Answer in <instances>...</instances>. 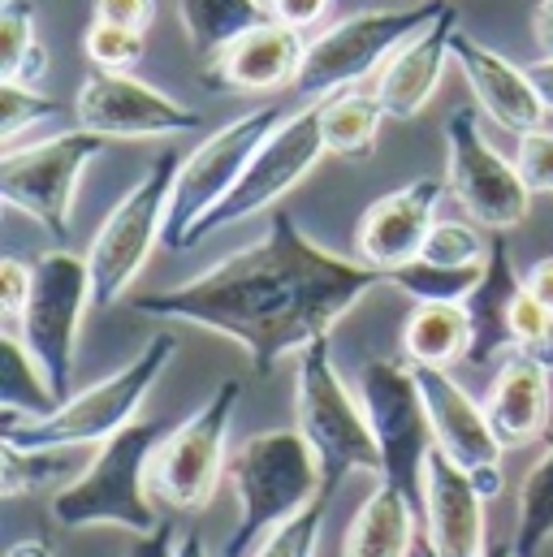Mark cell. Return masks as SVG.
Returning <instances> with one entry per match:
<instances>
[{"label": "cell", "mask_w": 553, "mask_h": 557, "mask_svg": "<svg viewBox=\"0 0 553 557\" xmlns=\"http://www.w3.org/2000/svg\"><path fill=\"white\" fill-rule=\"evenodd\" d=\"M377 285H390L381 269L324 251L285 208H276L260 243L173 289L135 294V311L221 333L247 350L256 376H269L285 355L324 342Z\"/></svg>", "instance_id": "cell-1"}, {"label": "cell", "mask_w": 553, "mask_h": 557, "mask_svg": "<svg viewBox=\"0 0 553 557\" xmlns=\"http://www.w3.org/2000/svg\"><path fill=\"white\" fill-rule=\"evenodd\" d=\"M230 484L238 497V523L225 541V557H243L273 528L307 510L320 497L324 475L311 441L298 428H269L230 454Z\"/></svg>", "instance_id": "cell-2"}, {"label": "cell", "mask_w": 553, "mask_h": 557, "mask_svg": "<svg viewBox=\"0 0 553 557\" xmlns=\"http://www.w3.org/2000/svg\"><path fill=\"white\" fill-rule=\"evenodd\" d=\"M164 432L169 428L156 419H135L131 428L109 436L87 462V471L52 497V519L74 532H87V528H122L135 536L156 532L160 523L151 510L156 497L147 488V471Z\"/></svg>", "instance_id": "cell-3"}, {"label": "cell", "mask_w": 553, "mask_h": 557, "mask_svg": "<svg viewBox=\"0 0 553 557\" xmlns=\"http://www.w3.org/2000/svg\"><path fill=\"white\" fill-rule=\"evenodd\" d=\"M177 355V337L173 333H156L135 359L96 381L83 394H70L57 411L39 419H0V436L26 449H74V445H105L109 436H118L122 428H131L138 419V407L147 403L151 385L164 376V368Z\"/></svg>", "instance_id": "cell-4"}, {"label": "cell", "mask_w": 553, "mask_h": 557, "mask_svg": "<svg viewBox=\"0 0 553 557\" xmlns=\"http://www.w3.org/2000/svg\"><path fill=\"white\" fill-rule=\"evenodd\" d=\"M294 419H298L294 428L311 441V449L320 458V475H324L320 497L333 502L342 480L355 475V471L381 475V449H377L368 411L346 389V381L337 376L329 337L311 342L298 355V368H294Z\"/></svg>", "instance_id": "cell-5"}, {"label": "cell", "mask_w": 553, "mask_h": 557, "mask_svg": "<svg viewBox=\"0 0 553 557\" xmlns=\"http://www.w3.org/2000/svg\"><path fill=\"white\" fill-rule=\"evenodd\" d=\"M238 398H243V381L230 376L212 389V398L199 411H191L177 428H169L160 436V445L151 454L147 488L164 510L195 515L217 497L221 480L230 475L225 441H230Z\"/></svg>", "instance_id": "cell-6"}, {"label": "cell", "mask_w": 553, "mask_h": 557, "mask_svg": "<svg viewBox=\"0 0 553 557\" xmlns=\"http://www.w3.org/2000/svg\"><path fill=\"white\" fill-rule=\"evenodd\" d=\"M441 9H445V0H423V4H407V9H359L342 22H333L303 52V65L294 78L298 96L329 100L337 91L359 87L398 52L403 39L423 30Z\"/></svg>", "instance_id": "cell-7"}, {"label": "cell", "mask_w": 553, "mask_h": 557, "mask_svg": "<svg viewBox=\"0 0 553 557\" xmlns=\"http://www.w3.org/2000/svg\"><path fill=\"white\" fill-rule=\"evenodd\" d=\"M177 169H182V160L173 151L156 156L151 169L122 195V203L96 230L91 251H87L96 307H113L135 285L138 273L147 269L151 247L164 243V221H169V199H173Z\"/></svg>", "instance_id": "cell-8"}, {"label": "cell", "mask_w": 553, "mask_h": 557, "mask_svg": "<svg viewBox=\"0 0 553 557\" xmlns=\"http://www.w3.org/2000/svg\"><path fill=\"white\" fill-rule=\"evenodd\" d=\"M30 281V302L17 320L26 350L35 355V363L44 368L57 403L70 398V376H74V359H78V333H83V315L96 302L91 298V264L87 256H74L65 247L44 251L35 264Z\"/></svg>", "instance_id": "cell-9"}, {"label": "cell", "mask_w": 553, "mask_h": 557, "mask_svg": "<svg viewBox=\"0 0 553 557\" xmlns=\"http://www.w3.org/2000/svg\"><path fill=\"white\" fill-rule=\"evenodd\" d=\"M324 156V131H320V100H311L307 109L298 113H285L273 126V135L260 143V151L251 156L247 173L238 177V186L208 212L195 221L191 238H186V251L199 247L208 234H221L230 225H243L260 212L276 208L311 169L316 160Z\"/></svg>", "instance_id": "cell-10"}, {"label": "cell", "mask_w": 553, "mask_h": 557, "mask_svg": "<svg viewBox=\"0 0 553 557\" xmlns=\"http://www.w3.org/2000/svg\"><path fill=\"white\" fill-rule=\"evenodd\" d=\"M359 403L381 449V480L398 484L415 506H423V471L437 441L415 368L398 359H368L359 372Z\"/></svg>", "instance_id": "cell-11"}, {"label": "cell", "mask_w": 553, "mask_h": 557, "mask_svg": "<svg viewBox=\"0 0 553 557\" xmlns=\"http://www.w3.org/2000/svg\"><path fill=\"white\" fill-rule=\"evenodd\" d=\"M285 113L276 104H260L234 122H225L221 131H212L208 139L199 143L173 182V199H169V221H164V247L186 251V238L195 230L199 216H208L247 173L251 156L260 151V143L273 135V126Z\"/></svg>", "instance_id": "cell-12"}, {"label": "cell", "mask_w": 553, "mask_h": 557, "mask_svg": "<svg viewBox=\"0 0 553 557\" xmlns=\"http://www.w3.org/2000/svg\"><path fill=\"white\" fill-rule=\"evenodd\" d=\"M105 135L96 131H65L30 147H4L0 156V195L9 208L44 225L52 238H70L74 190L83 169L105 151Z\"/></svg>", "instance_id": "cell-13"}, {"label": "cell", "mask_w": 553, "mask_h": 557, "mask_svg": "<svg viewBox=\"0 0 553 557\" xmlns=\"http://www.w3.org/2000/svg\"><path fill=\"white\" fill-rule=\"evenodd\" d=\"M445 182L463 212L489 234H506L532 212V186L515 160L480 135L476 109H454L445 122Z\"/></svg>", "instance_id": "cell-14"}, {"label": "cell", "mask_w": 553, "mask_h": 557, "mask_svg": "<svg viewBox=\"0 0 553 557\" xmlns=\"http://www.w3.org/2000/svg\"><path fill=\"white\" fill-rule=\"evenodd\" d=\"M74 117L83 131H96L105 139H164L204 126L195 109L156 91L131 70H91L78 87Z\"/></svg>", "instance_id": "cell-15"}, {"label": "cell", "mask_w": 553, "mask_h": 557, "mask_svg": "<svg viewBox=\"0 0 553 557\" xmlns=\"http://www.w3.org/2000/svg\"><path fill=\"white\" fill-rule=\"evenodd\" d=\"M428 423H432V441L441 454H450L471 484L484 493V502H493L502 493V454L506 445L497 441L493 423L484 416V407L450 376V368H415Z\"/></svg>", "instance_id": "cell-16"}, {"label": "cell", "mask_w": 553, "mask_h": 557, "mask_svg": "<svg viewBox=\"0 0 553 557\" xmlns=\"http://www.w3.org/2000/svg\"><path fill=\"white\" fill-rule=\"evenodd\" d=\"M445 186L450 182H441V177H419V182H407V186L381 195L359 221V234H355L359 260L381 269L385 277L394 269L419 260V251H423V243L437 225L432 212H437Z\"/></svg>", "instance_id": "cell-17"}, {"label": "cell", "mask_w": 553, "mask_h": 557, "mask_svg": "<svg viewBox=\"0 0 553 557\" xmlns=\"http://www.w3.org/2000/svg\"><path fill=\"white\" fill-rule=\"evenodd\" d=\"M454 35H458V9L445 0V9L423 30H415L411 39L398 44V52L381 65L377 87H372L385 117L411 122L415 113H423V104L432 100V91L445 74V61H454V52H450Z\"/></svg>", "instance_id": "cell-18"}, {"label": "cell", "mask_w": 553, "mask_h": 557, "mask_svg": "<svg viewBox=\"0 0 553 557\" xmlns=\"http://www.w3.org/2000/svg\"><path fill=\"white\" fill-rule=\"evenodd\" d=\"M450 52H454V61H458V70H463L476 104L489 113V122H497L511 135H528V131H541L545 126L550 104L541 100V91H537V83H532L528 70H519L515 61H506L502 52L476 44L463 30L454 35Z\"/></svg>", "instance_id": "cell-19"}, {"label": "cell", "mask_w": 553, "mask_h": 557, "mask_svg": "<svg viewBox=\"0 0 553 557\" xmlns=\"http://www.w3.org/2000/svg\"><path fill=\"white\" fill-rule=\"evenodd\" d=\"M303 30L276 22L273 13L265 22H256L251 30H243L238 39H230L212 65H208V83L221 87V91H251V96H265L276 91L285 83L298 78V65H303Z\"/></svg>", "instance_id": "cell-20"}, {"label": "cell", "mask_w": 553, "mask_h": 557, "mask_svg": "<svg viewBox=\"0 0 553 557\" xmlns=\"http://www.w3.org/2000/svg\"><path fill=\"white\" fill-rule=\"evenodd\" d=\"M428 545L437 557H484V493L441 449L428 454L423 471Z\"/></svg>", "instance_id": "cell-21"}, {"label": "cell", "mask_w": 553, "mask_h": 557, "mask_svg": "<svg viewBox=\"0 0 553 557\" xmlns=\"http://www.w3.org/2000/svg\"><path fill=\"white\" fill-rule=\"evenodd\" d=\"M550 368H541L519 350L502 359L484 398V416L506 449L537 445L550 432Z\"/></svg>", "instance_id": "cell-22"}, {"label": "cell", "mask_w": 553, "mask_h": 557, "mask_svg": "<svg viewBox=\"0 0 553 557\" xmlns=\"http://www.w3.org/2000/svg\"><path fill=\"white\" fill-rule=\"evenodd\" d=\"M519 294H524V277L511 264V247H506L502 234H493L489 260H484V277L467 294V315H471V350H467V363L484 368L493 359L515 355L511 315H515Z\"/></svg>", "instance_id": "cell-23"}, {"label": "cell", "mask_w": 553, "mask_h": 557, "mask_svg": "<svg viewBox=\"0 0 553 557\" xmlns=\"http://www.w3.org/2000/svg\"><path fill=\"white\" fill-rule=\"evenodd\" d=\"M415 502L390 480H381L359 506L342 557H411L415 554Z\"/></svg>", "instance_id": "cell-24"}, {"label": "cell", "mask_w": 553, "mask_h": 557, "mask_svg": "<svg viewBox=\"0 0 553 557\" xmlns=\"http://www.w3.org/2000/svg\"><path fill=\"white\" fill-rule=\"evenodd\" d=\"M471 315L467 302H415L403 324V355L411 368H454L467 363Z\"/></svg>", "instance_id": "cell-25"}, {"label": "cell", "mask_w": 553, "mask_h": 557, "mask_svg": "<svg viewBox=\"0 0 553 557\" xmlns=\"http://www.w3.org/2000/svg\"><path fill=\"white\" fill-rule=\"evenodd\" d=\"M381 122H385V109L381 100L368 91H337L329 100H320V131H324V151L329 156H342V160H372L377 151V135H381Z\"/></svg>", "instance_id": "cell-26"}, {"label": "cell", "mask_w": 553, "mask_h": 557, "mask_svg": "<svg viewBox=\"0 0 553 557\" xmlns=\"http://www.w3.org/2000/svg\"><path fill=\"white\" fill-rule=\"evenodd\" d=\"M177 17H182L191 48L212 61L230 39H238L269 13L260 0H177Z\"/></svg>", "instance_id": "cell-27"}, {"label": "cell", "mask_w": 553, "mask_h": 557, "mask_svg": "<svg viewBox=\"0 0 553 557\" xmlns=\"http://www.w3.org/2000/svg\"><path fill=\"white\" fill-rule=\"evenodd\" d=\"M0 342H4V346H0V350H4L0 411H4V416H17V419H39V416H48V411H57L61 403H57V394H52L44 368H39L35 355L26 350V342H22L13 329H9Z\"/></svg>", "instance_id": "cell-28"}, {"label": "cell", "mask_w": 553, "mask_h": 557, "mask_svg": "<svg viewBox=\"0 0 553 557\" xmlns=\"http://www.w3.org/2000/svg\"><path fill=\"white\" fill-rule=\"evenodd\" d=\"M48 70V52L35 39V4L4 0L0 4V83H39Z\"/></svg>", "instance_id": "cell-29"}, {"label": "cell", "mask_w": 553, "mask_h": 557, "mask_svg": "<svg viewBox=\"0 0 553 557\" xmlns=\"http://www.w3.org/2000/svg\"><path fill=\"white\" fill-rule=\"evenodd\" d=\"M519 532H515V557H541L553 545V441L528 480L519 484Z\"/></svg>", "instance_id": "cell-30"}, {"label": "cell", "mask_w": 553, "mask_h": 557, "mask_svg": "<svg viewBox=\"0 0 553 557\" xmlns=\"http://www.w3.org/2000/svg\"><path fill=\"white\" fill-rule=\"evenodd\" d=\"M480 269H450V264H432V260H411L403 269L390 273V285H398L411 302H467V294L480 285Z\"/></svg>", "instance_id": "cell-31"}, {"label": "cell", "mask_w": 553, "mask_h": 557, "mask_svg": "<svg viewBox=\"0 0 553 557\" xmlns=\"http://www.w3.org/2000/svg\"><path fill=\"white\" fill-rule=\"evenodd\" d=\"M61 454L65 449H26V445L4 441L0 445V458H4V467H0V493L4 497H22V493H35V488L61 480L65 475V458Z\"/></svg>", "instance_id": "cell-32"}, {"label": "cell", "mask_w": 553, "mask_h": 557, "mask_svg": "<svg viewBox=\"0 0 553 557\" xmlns=\"http://www.w3.org/2000/svg\"><path fill=\"white\" fill-rule=\"evenodd\" d=\"M489 243L476 225L467 221H437L419 260H432V264H450V269H480L489 260Z\"/></svg>", "instance_id": "cell-33"}, {"label": "cell", "mask_w": 553, "mask_h": 557, "mask_svg": "<svg viewBox=\"0 0 553 557\" xmlns=\"http://www.w3.org/2000/svg\"><path fill=\"white\" fill-rule=\"evenodd\" d=\"M324 515H329V497H316L307 510H298L290 523L273 528L251 557H316L320 549V532H324Z\"/></svg>", "instance_id": "cell-34"}, {"label": "cell", "mask_w": 553, "mask_h": 557, "mask_svg": "<svg viewBox=\"0 0 553 557\" xmlns=\"http://www.w3.org/2000/svg\"><path fill=\"white\" fill-rule=\"evenodd\" d=\"M57 113H61V100L44 96L39 87H30V83H0V139H4V147H13V139L22 131H30V126H39V122H48Z\"/></svg>", "instance_id": "cell-35"}, {"label": "cell", "mask_w": 553, "mask_h": 557, "mask_svg": "<svg viewBox=\"0 0 553 557\" xmlns=\"http://www.w3.org/2000/svg\"><path fill=\"white\" fill-rule=\"evenodd\" d=\"M83 48H87L91 70H131L143 57V35L113 26V22H91L83 35Z\"/></svg>", "instance_id": "cell-36"}, {"label": "cell", "mask_w": 553, "mask_h": 557, "mask_svg": "<svg viewBox=\"0 0 553 557\" xmlns=\"http://www.w3.org/2000/svg\"><path fill=\"white\" fill-rule=\"evenodd\" d=\"M515 164L524 173V182L532 186V195H553V131H528L519 135Z\"/></svg>", "instance_id": "cell-37"}, {"label": "cell", "mask_w": 553, "mask_h": 557, "mask_svg": "<svg viewBox=\"0 0 553 557\" xmlns=\"http://www.w3.org/2000/svg\"><path fill=\"white\" fill-rule=\"evenodd\" d=\"M30 281H35V269H30V264H22V260H13V256L0 264V311H4L9 324L22 320V311H26V302H30Z\"/></svg>", "instance_id": "cell-38"}, {"label": "cell", "mask_w": 553, "mask_h": 557, "mask_svg": "<svg viewBox=\"0 0 553 557\" xmlns=\"http://www.w3.org/2000/svg\"><path fill=\"white\" fill-rule=\"evenodd\" d=\"M91 17L147 35V26L156 22V0H96L91 4Z\"/></svg>", "instance_id": "cell-39"}, {"label": "cell", "mask_w": 553, "mask_h": 557, "mask_svg": "<svg viewBox=\"0 0 553 557\" xmlns=\"http://www.w3.org/2000/svg\"><path fill=\"white\" fill-rule=\"evenodd\" d=\"M329 9H333V0H269V13L276 22L294 26V30H307V26L324 22Z\"/></svg>", "instance_id": "cell-40"}, {"label": "cell", "mask_w": 553, "mask_h": 557, "mask_svg": "<svg viewBox=\"0 0 553 557\" xmlns=\"http://www.w3.org/2000/svg\"><path fill=\"white\" fill-rule=\"evenodd\" d=\"M524 289L541 302V307H550L553 311V256H545V260H537L528 273H524Z\"/></svg>", "instance_id": "cell-41"}, {"label": "cell", "mask_w": 553, "mask_h": 557, "mask_svg": "<svg viewBox=\"0 0 553 557\" xmlns=\"http://www.w3.org/2000/svg\"><path fill=\"white\" fill-rule=\"evenodd\" d=\"M177 541H173V528H156L147 536H138V545L131 549V557H173Z\"/></svg>", "instance_id": "cell-42"}, {"label": "cell", "mask_w": 553, "mask_h": 557, "mask_svg": "<svg viewBox=\"0 0 553 557\" xmlns=\"http://www.w3.org/2000/svg\"><path fill=\"white\" fill-rule=\"evenodd\" d=\"M532 39H537V48L553 61V0L537 4V13H532Z\"/></svg>", "instance_id": "cell-43"}, {"label": "cell", "mask_w": 553, "mask_h": 557, "mask_svg": "<svg viewBox=\"0 0 553 557\" xmlns=\"http://www.w3.org/2000/svg\"><path fill=\"white\" fill-rule=\"evenodd\" d=\"M4 557H57V549H52V541H48V536H26V541L9 545V554Z\"/></svg>", "instance_id": "cell-44"}, {"label": "cell", "mask_w": 553, "mask_h": 557, "mask_svg": "<svg viewBox=\"0 0 553 557\" xmlns=\"http://www.w3.org/2000/svg\"><path fill=\"white\" fill-rule=\"evenodd\" d=\"M528 74H532V83H537L541 100L550 104V113H553V61H550V57H545V61H537V65H532Z\"/></svg>", "instance_id": "cell-45"}, {"label": "cell", "mask_w": 553, "mask_h": 557, "mask_svg": "<svg viewBox=\"0 0 553 557\" xmlns=\"http://www.w3.org/2000/svg\"><path fill=\"white\" fill-rule=\"evenodd\" d=\"M173 557H208V549H204V541H199L195 532H186V536L177 541V549H173Z\"/></svg>", "instance_id": "cell-46"}, {"label": "cell", "mask_w": 553, "mask_h": 557, "mask_svg": "<svg viewBox=\"0 0 553 557\" xmlns=\"http://www.w3.org/2000/svg\"><path fill=\"white\" fill-rule=\"evenodd\" d=\"M484 557H515V545H489Z\"/></svg>", "instance_id": "cell-47"}, {"label": "cell", "mask_w": 553, "mask_h": 557, "mask_svg": "<svg viewBox=\"0 0 553 557\" xmlns=\"http://www.w3.org/2000/svg\"><path fill=\"white\" fill-rule=\"evenodd\" d=\"M411 557H437V554H432V545H428V536H419V541H415V554Z\"/></svg>", "instance_id": "cell-48"}]
</instances>
